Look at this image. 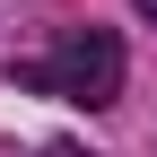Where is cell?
Here are the masks:
<instances>
[{
	"instance_id": "obj_2",
	"label": "cell",
	"mask_w": 157,
	"mask_h": 157,
	"mask_svg": "<svg viewBox=\"0 0 157 157\" xmlns=\"http://www.w3.org/2000/svg\"><path fill=\"white\" fill-rule=\"evenodd\" d=\"M44 157H87V148H44Z\"/></svg>"
},
{
	"instance_id": "obj_1",
	"label": "cell",
	"mask_w": 157,
	"mask_h": 157,
	"mask_svg": "<svg viewBox=\"0 0 157 157\" xmlns=\"http://www.w3.org/2000/svg\"><path fill=\"white\" fill-rule=\"evenodd\" d=\"M9 78L35 87V96H61V105H87L96 113V105L122 96V44H113V26H61L44 61H17Z\"/></svg>"
},
{
	"instance_id": "obj_3",
	"label": "cell",
	"mask_w": 157,
	"mask_h": 157,
	"mask_svg": "<svg viewBox=\"0 0 157 157\" xmlns=\"http://www.w3.org/2000/svg\"><path fill=\"white\" fill-rule=\"evenodd\" d=\"M140 9H148V17H157V0H140Z\"/></svg>"
}]
</instances>
